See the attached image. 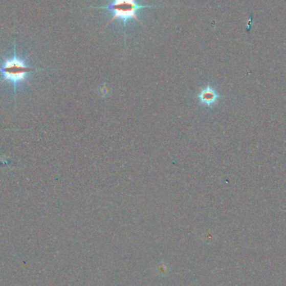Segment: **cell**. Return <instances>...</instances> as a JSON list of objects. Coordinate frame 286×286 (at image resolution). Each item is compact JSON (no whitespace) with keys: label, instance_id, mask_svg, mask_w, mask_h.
Instances as JSON below:
<instances>
[{"label":"cell","instance_id":"6da1fadb","mask_svg":"<svg viewBox=\"0 0 286 286\" xmlns=\"http://www.w3.org/2000/svg\"><path fill=\"white\" fill-rule=\"evenodd\" d=\"M41 69L31 67L23 58L18 57L16 51V43L14 41V53L11 57L5 58L0 64V85L5 81L11 84L14 89V96L16 94L18 85L27 80L30 73Z\"/></svg>","mask_w":286,"mask_h":286},{"label":"cell","instance_id":"7a4b0ae2","mask_svg":"<svg viewBox=\"0 0 286 286\" xmlns=\"http://www.w3.org/2000/svg\"><path fill=\"white\" fill-rule=\"evenodd\" d=\"M158 6H150V5H139L137 3V0H113L109 5L100 7H90L89 9H106L108 11L112 12L113 16L112 17L109 22L105 25V27L110 25L113 21H122L124 26H126V22L130 19H134L142 24L138 18V13L139 9L145 8H157Z\"/></svg>","mask_w":286,"mask_h":286},{"label":"cell","instance_id":"3957f363","mask_svg":"<svg viewBox=\"0 0 286 286\" xmlns=\"http://www.w3.org/2000/svg\"><path fill=\"white\" fill-rule=\"evenodd\" d=\"M197 98L200 100V103L208 107H211L217 103V101L219 100L220 96L217 94V92L213 89V87L208 85L199 93Z\"/></svg>","mask_w":286,"mask_h":286}]
</instances>
